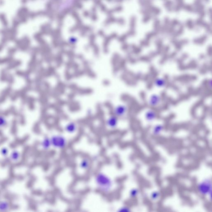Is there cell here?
Masks as SVG:
<instances>
[{
	"mask_svg": "<svg viewBox=\"0 0 212 212\" xmlns=\"http://www.w3.org/2000/svg\"><path fill=\"white\" fill-rule=\"evenodd\" d=\"M95 182L97 187L100 191L108 193L113 187L112 179L103 172H99L96 175Z\"/></svg>",
	"mask_w": 212,
	"mask_h": 212,
	"instance_id": "obj_1",
	"label": "cell"
},
{
	"mask_svg": "<svg viewBox=\"0 0 212 212\" xmlns=\"http://www.w3.org/2000/svg\"><path fill=\"white\" fill-rule=\"evenodd\" d=\"M51 146L58 149H63L67 144V139L64 136L60 134L54 135L50 138Z\"/></svg>",
	"mask_w": 212,
	"mask_h": 212,
	"instance_id": "obj_2",
	"label": "cell"
},
{
	"mask_svg": "<svg viewBox=\"0 0 212 212\" xmlns=\"http://www.w3.org/2000/svg\"><path fill=\"white\" fill-rule=\"evenodd\" d=\"M198 192L202 195L208 196L211 198L212 192V182L210 179H204L198 186Z\"/></svg>",
	"mask_w": 212,
	"mask_h": 212,
	"instance_id": "obj_3",
	"label": "cell"
},
{
	"mask_svg": "<svg viewBox=\"0 0 212 212\" xmlns=\"http://www.w3.org/2000/svg\"><path fill=\"white\" fill-rule=\"evenodd\" d=\"M128 111V107L124 104H119L114 107L113 114L118 118L122 117L126 115Z\"/></svg>",
	"mask_w": 212,
	"mask_h": 212,
	"instance_id": "obj_4",
	"label": "cell"
},
{
	"mask_svg": "<svg viewBox=\"0 0 212 212\" xmlns=\"http://www.w3.org/2000/svg\"><path fill=\"white\" fill-rule=\"evenodd\" d=\"M106 123L110 129H115L118 124V118L114 115L110 116L106 119Z\"/></svg>",
	"mask_w": 212,
	"mask_h": 212,
	"instance_id": "obj_5",
	"label": "cell"
},
{
	"mask_svg": "<svg viewBox=\"0 0 212 212\" xmlns=\"http://www.w3.org/2000/svg\"><path fill=\"white\" fill-rule=\"evenodd\" d=\"M161 100V96L157 94H153L149 98L148 104L152 107H156L160 104Z\"/></svg>",
	"mask_w": 212,
	"mask_h": 212,
	"instance_id": "obj_6",
	"label": "cell"
},
{
	"mask_svg": "<svg viewBox=\"0 0 212 212\" xmlns=\"http://www.w3.org/2000/svg\"><path fill=\"white\" fill-rule=\"evenodd\" d=\"M145 117L147 121L149 122L153 121L157 117V113L152 109H149L145 112Z\"/></svg>",
	"mask_w": 212,
	"mask_h": 212,
	"instance_id": "obj_7",
	"label": "cell"
},
{
	"mask_svg": "<svg viewBox=\"0 0 212 212\" xmlns=\"http://www.w3.org/2000/svg\"><path fill=\"white\" fill-rule=\"evenodd\" d=\"M77 130V126L74 122H70L66 124L65 126V130L68 133H73Z\"/></svg>",
	"mask_w": 212,
	"mask_h": 212,
	"instance_id": "obj_8",
	"label": "cell"
},
{
	"mask_svg": "<svg viewBox=\"0 0 212 212\" xmlns=\"http://www.w3.org/2000/svg\"><path fill=\"white\" fill-rule=\"evenodd\" d=\"M41 146L42 148L44 150H48L51 147L50 138L48 137H45L41 142Z\"/></svg>",
	"mask_w": 212,
	"mask_h": 212,
	"instance_id": "obj_9",
	"label": "cell"
},
{
	"mask_svg": "<svg viewBox=\"0 0 212 212\" xmlns=\"http://www.w3.org/2000/svg\"><path fill=\"white\" fill-rule=\"evenodd\" d=\"M21 154L17 150H13L10 155V159L13 162H17L20 160Z\"/></svg>",
	"mask_w": 212,
	"mask_h": 212,
	"instance_id": "obj_10",
	"label": "cell"
},
{
	"mask_svg": "<svg viewBox=\"0 0 212 212\" xmlns=\"http://www.w3.org/2000/svg\"><path fill=\"white\" fill-rule=\"evenodd\" d=\"M154 85L157 88H163L166 85V81L164 78H158L154 81Z\"/></svg>",
	"mask_w": 212,
	"mask_h": 212,
	"instance_id": "obj_11",
	"label": "cell"
},
{
	"mask_svg": "<svg viewBox=\"0 0 212 212\" xmlns=\"http://www.w3.org/2000/svg\"><path fill=\"white\" fill-rule=\"evenodd\" d=\"M79 166L80 168L82 169H88L90 166V161L87 158L82 159L80 163Z\"/></svg>",
	"mask_w": 212,
	"mask_h": 212,
	"instance_id": "obj_12",
	"label": "cell"
},
{
	"mask_svg": "<svg viewBox=\"0 0 212 212\" xmlns=\"http://www.w3.org/2000/svg\"><path fill=\"white\" fill-rule=\"evenodd\" d=\"M9 208V203L7 201L5 200L0 201V212L7 211Z\"/></svg>",
	"mask_w": 212,
	"mask_h": 212,
	"instance_id": "obj_13",
	"label": "cell"
},
{
	"mask_svg": "<svg viewBox=\"0 0 212 212\" xmlns=\"http://www.w3.org/2000/svg\"><path fill=\"white\" fill-rule=\"evenodd\" d=\"M164 127L162 125L158 124L155 126L153 129V133L155 135H158L161 134L163 130Z\"/></svg>",
	"mask_w": 212,
	"mask_h": 212,
	"instance_id": "obj_14",
	"label": "cell"
},
{
	"mask_svg": "<svg viewBox=\"0 0 212 212\" xmlns=\"http://www.w3.org/2000/svg\"><path fill=\"white\" fill-rule=\"evenodd\" d=\"M6 119L3 116L0 115V128L5 127L7 125Z\"/></svg>",
	"mask_w": 212,
	"mask_h": 212,
	"instance_id": "obj_15",
	"label": "cell"
},
{
	"mask_svg": "<svg viewBox=\"0 0 212 212\" xmlns=\"http://www.w3.org/2000/svg\"><path fill=\"white\" fill-rule=\"evenodd\" d=\"M160 193L157 191L153 192L150 195V198L152 200H158V198L160 197Z\"/></svg>",
	"mask_w": 212,
	"mask_h": 212,
	"instance_id": "obj_16",
	"label": "cell"
},
{
	"mask_svg": "<svg viewBox=\"0 0 212 212\" xmlns=\"http://www.w3.org/2000/svg\"><path fill=\"white\" fill-rule=\"evenodd\" d=\"M139 190L137 189H133L130 192V197L132 198L137 197L139 194Z\"/></svg>",
	"mask_w": 212,
	"mask_h": 212,
	"instance_id": "obj_17",
	"label": "cell"
},
{
	"mask_svg": "<svg viewBox=\"0 0 212 212\" xmlns=\"http://www.w3.org/2000/svg\"><path fill=\"white\" fill-rule=\"evenodd\" d=\"M8 152H9L8 150L6 148H3L1 149V154L3 157H6V156H7Z\"/></svg>",
	"mask_w": 212,
	"mask_h": 212,
	"instance_id": "obj_18",
	"label": "cell"
},
{
	"mask_svg": "<svg viewBox=\"0 0 212 212\" xmlns=\"http://www.w3.org/2000/svg\"><path fill=\"white\" fill-rule=\"evenodd\" d=\"M119 211H121V212H127V211H130V210H129V209H128V208H127V207H122V208H120V209H119Z\"/></svg>",
	"mask_w": 212,
	"mask_h": 212,
	"instance_id": "obj_19",
	"label": "cell"
}]
</instances>
